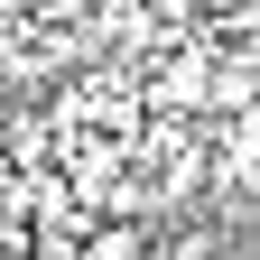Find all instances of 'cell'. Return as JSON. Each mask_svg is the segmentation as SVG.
<instances>
[{
    "label": "cell",
    "instance_id": "6da1fadb",
    "mask_svg": "<svg viewBox=\"0 0 260 260\" xmlns=\"http://www.w3.org/2000/svg\"><path fill=\"white\" fill-rule=\"evenodd\" d=\"M205 84H214V56H205V47H177L168 65H158L149 103H177V112H195V103H205Z\"/></svg>",
    "mask_w": 260,
    "mask_h": 260
},
{
    "label": "cell",
    "instance_id": "7a4b0ae2",
    "mask_svg": "<svg viewBox=\"0 0 260 260\" xmlns=\"http://www.w3.org/2000/svg\"><path fill=\"white\" fill-rule=\"evenodd\" d=\"M75 260H149V242L130 233V223H103V233H93V242H84Z\"/></svg>",
    "mask_w": 260,
    "mask_h": 260
},
{
    "label": "cell",
    "instance_id": "3957f363",
    "mask_svg": "<svg viewBox=\"0 0 260 260\" xmlns=\"http://www.w3.org/2000/svg\"><path fill=\"white\" fill-rule=\"evenodd\" d=\"M28 10H38V19H47V28H75V19H84V10H103V0H28Z\"/></svg>",
    "mask_w": 260,
    "mask_h": 260
},
{
    "label": "cell",
    "instance_id": "277c9868",
    "mask_svg": "<svg viewBox=\"0 0 260 260\" xmlns=\"http://www.w3.org/2000/svg\"><path fill=\"white\" fill-rule=\"evenodd\" d=\"M233 186H251V195H260V140H242V149H233Z\"/></svg>",
    "mask_w": 260,
    "mask_h": 260
},
{
    "label": "cell",
    "instance_id": "5b68a950",
    "mask_svg": "<svg viewBox=\"0 0 260 260\" xmlns=\"http://www.w3.org/2000/svg\"><path fill=\"white\" fill-rule=\"evenodd\" d=\"M195 10H242V0H195Z\"/></svg>",
    "mask_w": 260,
    "mask_h": 260
}]
</instances>
